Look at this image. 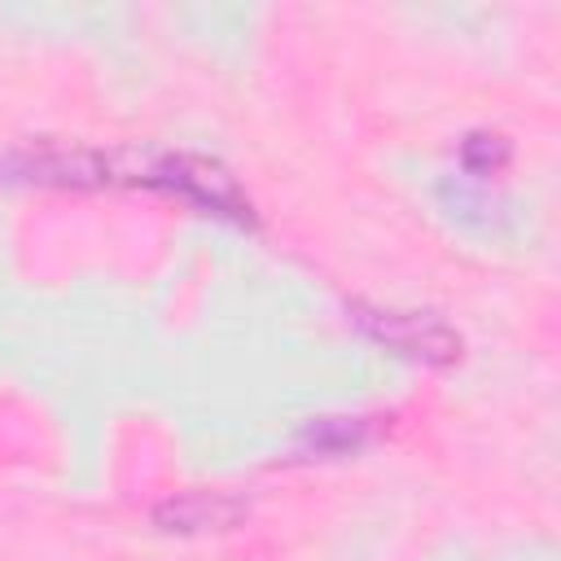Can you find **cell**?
<instances>
[{"label":"cell","instance_id":"6da1fadb","mask_svg":"<svg viewBox=\"0 0 561 561\" xmlns=\"http://www.w3.org/2000/svg\"><path fill=\"white\" fill-rule=\"evenodd\" d=\"M101 184H145L167 197H180L184 206H197L206 215L232 219V224H254V206L237 175L202 153H131V149H110L101 158Z\"/></svg>","mask_w":561,"mask_h":561},{"label":"cell","instance_id":"7a4b0ae2","mask_svg":"<svg viewBox=\"0 0 561 561\" xmlns=\"http://www.w3.org/2000/svg\"><path fill=\"white\" fill-rule=\"evenodd\" d=\"M355 320L368 337L386 342L399 355H412L425 364H456L460 359V333L430 311H386V307L355 302Z\"/></svg>","mask_w":561,"mask_h":561},{"label":"cell","instance_id":"3957f363","mask_svg":"<svg viewBox=\"0 0 561 561\" xmlns=\"http://www.w3.org/2000/svg\"><path fill=\"white\" fill-rule=\"evenodd\" d=\"M460 158L473 175H495L508 162V140L495 136V131H469L465 145H460Z\"/></svg>","mask_w":561,"mask_h":561},{"label":"cell","instance_id":"277c9868","mask_svg":"<svg viewBox=\"0 0 561 561\" xmlns=\"http://www.w3.org/2000/svg\"><path fill=\"white\" fill-rule=\"evenodd\" d=\"M307 438L316 443V451H346V447H359L364 443V425L359 421H320L307 430Z\"/></svg>","mask_w":561,"mask_h":561}]
</instances>
